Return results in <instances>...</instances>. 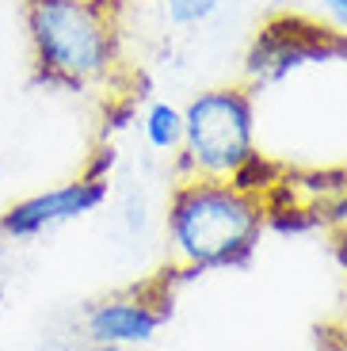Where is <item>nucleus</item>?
Listing matches in <instances>:
<instances>
[{
    "label": "nucleus",
    "mask_w": 347,
    "mask_h": 351,
    "mask_svg": "<svg viewBox=\"0 0 347 351\" xmlns=\"http://www.w3.org/2000/svg\"><path fill=\"white\" fill-rule=\"evenodd\" d=\"M138 134L149 153L176 160L183 145V107L172 99H149L138 111Z\"/></svg>",
    "instance_id": "nucleus-6"
},
{
    "label": "nucleus",
    "mask_w": 347,
    "mask_h": 351,
    "mask_svg": "<svg viewBox=\"0 0 347 351\" xmlns=\"http://www.w3.org/2000/svg\"><path fill=\"white\" fill-rule=\"evenodd\" d=\"M260 123L256 96L244 84H214L195 92L183 104V145L176 153L180 176L202 180H233L241 187L260 191L256 172L267 168L260 153Z\"/></svg>",
    "instance_id": "nucleus-3"
},
{
    "label": "nucleus",
    "mask_w": 347,
    "mask_h": 351,
    "mask_svg": "<svg viewBox=\"0 0 347 351\" xmlns=\"http://www.w3.org/2000/svg\"><path fill=\"white\" fill-rule=\"evenodd\" d=\"M107 199H111V176L88 168V172L73 176L65 184H53L46 191L16 199L8 210L0 214V237L35 241L58 226H69V221H80L88 214H96Z\"/></svg>",
    "instance_id": "nucleus-4"
},
{
    "label": "nucleus",
    "mask_w": 347,
    "mask_h": 351,
    "mask_svg": "<svg viewBox=\"0 0 347 351\" xmlns=\"http://www.w3.org/2000/svg\"><path fill=\"white\" fill-rule=\"evenodd\" d=\"M35 80L58 92H104L122 73L115 12L77 0H23Z\"/></svg>",
    "instance_id": "nucleus-2"
},
{
    "label": "nucleus",
    "mask_w": 347,
    "mask_h": 351,
    "mask_svg": "<svg viewBox=\"0 0 347 351\" xmlns=\"http://www.w3.org/2000/svg\"><path fill=\"white\" fill-rule=\"evenodd\" d=\"M321 12L336 35L347 38V0H321Z\"/></svg>",
    "instance_id": "nucleus-9"
},
{
    "label": "nucleus",
    "mask_w": 347,
    "mask_h": 351,
    "mask_svg": "<svg viewBox=\"0 0 347 351\" xmlns=\"http://www.w3.org/2000/svg\"><path fill=\"white\" fill-rule=\"evenodd\" d=\"M172 313V294L165 282H141V287L107 294L84 313V336L96 343H119V348H145L156 340L160 325Z\"/></svg>",
    "instance_id": "nucleus-5"
},
{
    "label": "nucleus",
    "mask_w": 347,
    "mask_h": 351,
    "mask_svg": "<svg viewBox=\"0 0 347 351\" xmlns=\"http://www.w3.org/2000/svg\"><path fill=\"white\" fill-rule=\"evenodd\" d=\"M73 351H138V348H119V343H96V340H88L84 348H73Z\"/></svg>",
    "instance_id": "nucleus-10"
},
{
    "label": "nucleus",
    "mask_w": 347,
    "mask_h": 351,
    "mask_svg": "<svg viewBox=\"0 0 347 351\" xmlns=\"http://www.w3.org/2000/svg\"><path fill=\"white\" fill-rule=\"evenodd\" d=\"M77 4H88V8H104V12H115L119 0H77Z\"/></svg>",
    "instance_id": "nucleus-11"
},
{
    "label": "nucleus",
    "mask_w": 347,
    "mask_h": 351,
    "mask_svg": "<svg viewBox=\"0 0 347 351\" xmlns=\"http://www.w3.org/2000/svg\"><path fill=\"white\" fill-rule=\"evenodd\" d=\"M324 221H328V229L336 233L339 248L347 252V184L336 187V195H332V202H328V214H324Z\"/></svg>",
    "instance_id": "nucleus-8"
},
{
    "label": "nucleus",
    "mask_w": 347,
    "mask_h": 351,
    "mask_svg": "<svg viewBox=\"0 0 347 351\" xmlns=\"http://www.w3.org/2000/svg\"><path fill=\"white\" fill-rule=\"evenodd\" d=\"M271 221L267 195L233 180L180 176L168 195L165 233L180 271H226L244 267Z\"/></svg>",
    "instance_id": "nucleus-1"
},
{
    "label": "nucleus",
    "mask_w": 347,
    "mask_h": 351,
    "mask_svg": "<svg viewBox=\"0 0 347 351\" xmlns=\"http://www.w3.org/2000/svg\"><path fill=\"white\" fill-rule=\"evenodd\" d=\"M336 351H347V336H344V340H339V343H336Z\"/></svg>",
    "instance_id": "nucleus-12"
},
{
    "label": "nucleus",
    "mask_w": 347,
    "mask_h": 351,
    "mask_svg": "<svg viewBox=\"0 0 347 351\" xmlns=\"http://www.w3.org/2000/svg\"><path fill=\"white\" fill-rule=\"evenodd\" d=\"M153 8L165 27H172L180 35H191V31H202L222 16L226 0H153Z\"/></svg>",
    "instance_id": "nucleus-7"
}]
</instances>
